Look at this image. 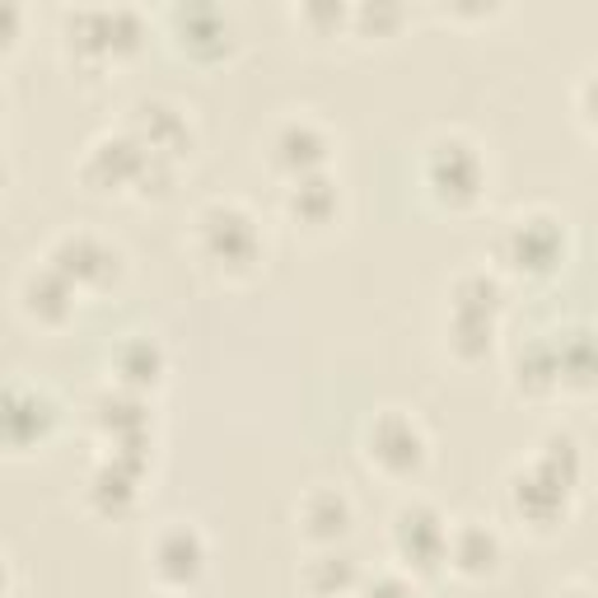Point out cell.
Masks as SVG:
<instances>
[{"mask_svg": "<svg viewBox=\"0 0 598 598\" xmlns=\"http://www.w3.org/2000/svg\"><path fill=\"white\" fill-rule=\"evenodd\" d=\"M407 445H412V449H420V439H416V430L407 426V420H397V439H393L388 449H374V454H379V458H388L393 468H412V463H416L420 454H407Z\"/></svg>", "mask_w": 598, "mask_h": 598, "instance_id": "2", "label": "cell"}, {"mask_svg": "<svg viewBox=\"0 0 598 598\" xmlns=\"http://www.w3.org/2000/svg\"><path fill=\"white\" fill-rule=\"evenodd\" d=\"M589 90H594V94H598V84H589Z\"/></svg>", "mask_w": 598, "mask_h": 598, "instance_id": "3", "label": "cell"}, {"mask_svg": "<svg viewBox=\"0 0 598 598\" xmlns=\"http://www.w3.org/2000/svg\"><path fill=\"white\" fill-rule=\"evenodd\" d=\"M430 164H445V173H435V183L445 187V183H454L449 192L454 196H473L477 192V154L468 150V145H435V160Z\"/></svg>", "mask_w": 598, "mask_h": 598, "instance_id": "1", "label": "cell"}]
</instances>
